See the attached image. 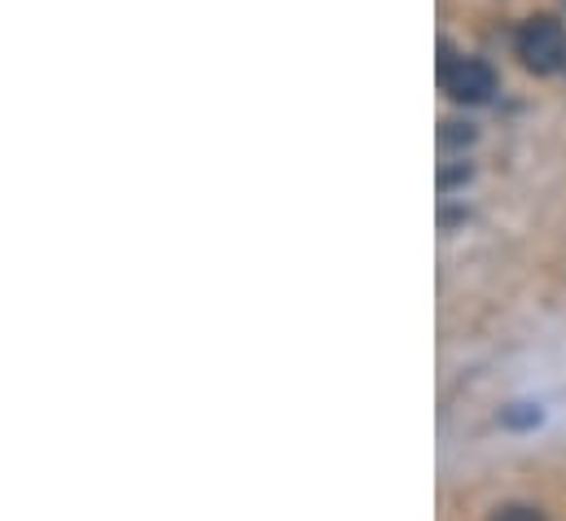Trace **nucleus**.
Instances as JSON below:
<instances>
[{"instance_id":"obj_3","label":"nucleus","mask_w":566,"mask_h":521,"mask_svg":"<svg viewBox=\"0 0 566 521\" xmlns=\"http://www.w3.org/2000/svg\"><path fill=\"white\" fill-rule=\"evenodd\" d=\"M492 521H545L541 509H527V504H510V509H501Z\"/></svg>"},{"instance_id":"obj_1","label":"nucleus","mask_w":566,"mask_h":521,"mask_svg":"<svg viewBox=\"0 0 566 521\" xmlns=\"http://www.w3.org/2000/svg\"><path fill=\"white\" fill-rule=\"evenodd\" d=\"M439 84H443V93H448L452 102H461V106H483V102H492V93H496V71H492L488 62H479V57H452V53L443 49Z\"/></svg>"},{"instance_id":"obj_2","label":"nucleus","mask_w":566,"mask_h":521,"mask_svg":"<svg viewBox=\"0 0 566 521\" xmlns=\"http://www.w3.org/2000/svg\"><path fill=\"white\" fill-rule=\"evenodd\" d=\"M518 57L536 75H554L566 66V31L558 18H527L518 26Z\"/></svg>"}]
</instances>
